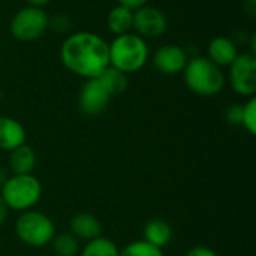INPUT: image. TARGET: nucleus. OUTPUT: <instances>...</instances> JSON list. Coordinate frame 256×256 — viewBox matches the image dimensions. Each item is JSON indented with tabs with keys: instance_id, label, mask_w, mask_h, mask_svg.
Wrapping results in <instances>:
<instances>
[{
	"instance_id": "1",
	"label": "nucleus",
	"mask_w": 256,
	"mask_h": 256,
	"mask_svg": "<svg viewBox=\"0 0 256 256\" xmlns=\"http://www.w3.org/2000/svg\"><path fill=\"white\" fill-rule=\"evenodd\" d=\"M63 66L81 78H98L110 66V46L93 32L69 34L60 46Z\"/></svg>"
},
{
	"instance_id": "2",
	"label": "nucleus",
	"mask_w": 256,
	"mask_h": 256,
	"mask_svg": "<svg viewBox=\"0 0 256 256\" xmlns=\"http://www.w3.org/2000/svg\"><path fill=\"white\" fill-rule=\"evenodd\" d=\"M110 46V66L129 75L141 70L148 60L147 40L136 33H124L116 36Z\"/></svg>"
},
{
	"instance_id": "3",
	"label": "nucleus",
	"mask_w": 256,
	"mask_h": 256,
	"mask_svg": "<svg viewBox=\"0 0 256 256\" xmlns=\"http://www.w3.org/2000/svg\"><path fill=\"white\" fill-rule=\"evenodd\" d=\"M184 82L188 88L198 96H216L226 84V76L218 64L207 57H192L184 70Z\"/></svg>"
},
{
	"instance_id": "4",
	"label": "nucleus",
	"mask_w": 256,
	"mask_h": 256,
	"mask_svg": "<svg viewBox=\"0 0 256 256\" xmlns=\"http://www.w3.org/2000/svg\"><path fill=\"white\" fill-rule=\"evenodd\" d=\"M0 196L9 210L27 212L32 210L42 196V184L33 174H21L8 177L2 184Z\"/></svg>"
},
{
	"instance_id": "5",
	"label": "nucleus",
	"mask_w": 256,
	"mask_h": 256,
	"mask_svg": "<svg viewBox=\"0 0 256 256\" xmlns=\"http://www.w3.org/2000/svg\"><path fill=\"white\" fill-rule=\"evenodd\" d=\"M15 232L24 244L30 248H44L51 243L56 226L46 214L36 210H27L16 219Z\"/></svg>"
},
{
	"instance_id": "6",
	"label": "nucleus",
	"mask_w": 256,
	"mask_h": 256,
	"mask_svg": "<svg viewBox=\"0 0 256 256\" xmlns=\"http://www.w3.org/2000/svg\"><path fill=\"white\" fill-rule=\"evenodd\" d=\"M48 18L44 9L26 6L12 16L9 32L12 38L21 42L38 40L48 30Z\"/></svg>"
},
{
	"instance_id": "7",
	"label": "nucleus",
	"mask_w": 256,
	"mask_h": 256,
	"mask_svg": "<svg viewBox=\"0 0 256 256\" xmlns=\"http://www.w3.org/2000/svg\"><path fill=\"white\" fill-rule=\"evenodd\" d=\"M231 88L244 98H252L256 93V56L252 52H242L228 66Z\"/></svg>"
},
{
	"instance_id": "8",
	"label": "nucleus",
	"mask_w": 256,
	"mask_h": 256,
	"mask_svg": "<svg viewBox=\"0 0 256 256\" xmlns=\"http://www.w3.org/2000/svg\"><path fill=\"white\" fill-rule=\"evenodd\" d=\"M111 98L112 96L110 94L108 88L105 87V84L100 81L99 76L90 78V80H86V82L82 84L80 90L78 105L84 116L96 117L106 110Z\"/></svg>"
},
{
	"instance_id": "9",
	"label": "nucleus",
	"mask_w": 256,
	"mask_h": 256,
	"mask_svg": "<svg viewBox=\"0 0 256 256\" xmlns=\"http://www.w3.org/2000/svg\"><path fill=\"white\" fill-rule=\"evenodd\" d=\"M132 28L142 39H156L165 34L168 28V20L160 9L146 4L134 10Z\"/></svg>"
},
{
	"instance_id": "10",
	"label": "nucleus",
	"mask_w": 256,
	"mask_h": 256,
	"mask_svg": "<svg viewBox=\"0 0 256 256\" xmlns=\"http://www.w3.org/2000/svg\"><path fill=\"white\" fill-rule=\"evenodd\" d=\"M153 66L156 70L165 75H177L182 74L189 62L188 52L183 46L176 45V44H168L160 46L153 58Z\"/></svg>"
},
{
	"instance_id": "11",
	"label": "nucleus",
	"mask_w": 256,
	"mask_h": 256,
	"mask_svg": "<svg viewBox=\"0 0 256 256\" xmlns=\"http://www.w3.org/2000/svg\"><path fill=\"white\" fill-rule=\"evenodd\" d=\"M207 51H208L207 58H210L219 68H228L240 54L237 44L226 36L213 38L208 44Z\"/></svg>"
},
{
	"instance_id": "12",
	"label": "nucleus",
	"mask_w": 256,
	"mask_h": 256,
	"mask_svg": "<svg viewBox=\"0 0 256 256\" xmlns=\"http://www.w3.org/2000/svg\"><path fill=\"white\" fill-rule=\"evenodd\" d=\"M24 126L12 117H0V150L12 152L26 144Z\"/></svg>"
},
{
	"instance_id": "13",
	"label": "nucleus",
	"mask_w": 256,
	"mask_h": 256,
	"mask_svg": "<svg viewBox=\"0 0 256 256\" xmlns=\"http://www.w3.org/2000/svg\"><path fill=\"white\" fill-rule=\"evenodd\" d=\"M102 225L92 213H78L70 220V234L78 240L90 242L100 237Z\"/></svg>"
},
{
	"instance_id": "14",
	"label": "nucleus",
	"mask_w": 256,
	"mask_h": 256,
	"mask_svg": "<svg viewBox=\"0 0 256 256\" xmlns=\"http://www.w3.org/2000/svg\"><path fill=\"white\" fill-rule=\"evenodd\" d=\"M144 242L164 249L172 240V228L164 219H152L144 226Z\"/></svg>"
},
{
	"instance_id": "15",
	"label": "nucleus",
	"mask_w": 256,
	"mask_h": 256,
	"mask_svg": "<svg viewBox=\"0 0 256 256\" xmlns=\"http://www.w3.org/2000/svg\"><path fill=\"white\" fill-rule=\"evenodd\" d=\"M9 166L14 176L21 174H32L36 166V153L33 148L27 144L20 146L18 148L10 152L9 158Z\"/></svg>"
},
{
	"instance_id": "16",
	"label": "nucleus",
	"mask_w": 256,
	"mask_h": 256,
	"mask_svg": "<svg viewBox=\"0 0 256 256\" xmlns=\"http://www.w3.org/2000/svg\"><path fill=\"white\" fill-rule=\"evenodd\" d=\"M132 22H134V10L120 4L114 6L106 15V27L114 36L130 33Z\"/></svg>"
},
{
	"instance_id": "17",
	"label": "nucleus",
	"mask_w": 256,
	"mask_h": 256,
	"mask_svg": "<svg viewBox=\"0 0 256 256\" xmlns=\"http://www.w3.org/2000/svg\"><path fill=\"white\" fill-rule=\"evenodd\" d=\"M80 256H120V249L112 240L100 236L87 242Z\"/></svg>"
},
{
	"instance_id": "18",
	"label": "nucleus",
	"mask_w": 256,
	"mask_h": 256,
	"mask_svg": "<svg viewBox=\"0 0 256 256\" xmlns=\"http://www.w3.org/2000/svg\"><path fill=\"white\" fill-rule=\"evenodd\" d=\"M99 78L105 84V87L108 88L111 96H118V94H122L128 88V75L120 72V70H117L112 66H108L99 75Z\"/></svg>"
},
{
	"instance_id": "19",
	"label": "nucleus",
	"mask_w": 256,
	"mask_h": 256,
	"mask_svg": "<svg viewBox=\"0 0 256 256\" xmlns=\"http://www.w3.org/2000/svg\"><path fill=\"white\" fill-rule=\"evenodd\" d=\"M51 246L57 256H76L80 252V240L70 232L54 234Z\"/></svg>"
},
{
	"instance_id": "20",
	"label": "nucleus",
	"mask_w": 256,
	"mask_h": 256,
	"mask_svg": "<svg viewBox=\"0 0 256 256\" xmlns=\"http://www.w3.org/2000/svg\"><path fill=\"white\" fill-rule=\"evenodd\" d=\"M120 256H164L162 249L144 242H132L120 250Z\"/></svg>"
},
{
	"instance_id": "21",
	"label": "nucleus",
	"mask_w": 256,
	"mask_h": 256,
	"mask_svg": "<svg viewBox=\"0 0 256 256\" xmlns=\"http://www.w3.org/2000/svg\"><path fill=\"white\" fill-rule=\"evenodd\" d=\"M242 126L250 134H256V99L255 96L249 98V100L243 105V114H242Z\"/></svg>"
},
{
	"instance_id": "22",
	"label": "nucleus",
	"mask_w": 256,
	"mask_h": 256,
	"mask_svg": "<svg viewBox=\"0 0 256 256\" xmlns=\"http://www.w3.org/2000/svg\"><path fill=\"white\" fill-rule=\"evenodd\" d=\"M70 20L63 15V14H56L51 18H48V28H51L52 32L58 33V34H64L70 30Z\"/></svg>"
},
{
	"instance_id": "23",
	"label": "nucleus",
	"mask_w": 256,
	"mask_h": 256,
	"mask_svg": "<svg viewBox=\"0 0 256 256\" xmlns=\"http://www.w3.org/2000/svg\"><path fill=\"white\" fill-rule=\"evenodd\" d=\"M242 114H243V105H230L225 111V118L232 126H242Z\"/></svg>"
},
{
	"instance_id": "24",
	"label": "nucleus",
	"mask_w": 256,
	"mask_h": 256,
	"mask_svg": "<svg viewBox=\"0 0 256 256\" xmlns=\"http://www.w3.org/2000/svg\"><path fill=\"white\" fill-rule=\"evenodd\" d=\"M184 256H218V254L214 250H212L210 248L196 246V248H192Z\"/></svg>"
},
{
	"instance_id": "25",
	"label": "nucleus",
	"mask_w": 256,
	"mask_h": 256,
	"mask_svg": "<svg viewBox=\"0 0 256 256\" xmlns=\"http://www.w3.org/2000/svg\"><path fill=\"white\" fill-rule=\"evenodd\" d=\"M147 2L148 0H117V4L124 6V8L130 9V10H136V9H140L142 6H146Z\"/></svg>"
},
{
	"instance_id": "26",
	"label": "nucleus",
	"mask_w": 256,
	"mask_h": 256,
	"mask_svg": "<svg viewBox=\"0 0 256 256\" xmlns=\"http://www.w3.org/2000/svg\"><path fill=\"white\" fill-rule=\"evenodd\" d=\"M8 213H9V208L6 206V202L3 201V198L0 196V225L4 224V220L8 218Z\"/></svg>"
},
{
	"instance_id": "27",
	"label": "nucleus",
	"mask_w": 256,
	"mask_h": 256,
	"mask_svg": "<svg viewBox=\"0 0 256 256\" xmlns=\"http://www.w3.org/2000/svg\"><path fill=\"white\" fill-rule=\"evenodd\" d=\"M244 10L250 15L255 16L256 15V0H246L244 3Z\"/></svg>"
},
{
	"instance_id": "28",
	"label": "nucleus",
	"mask_w": 256,
	"mask_h": 256,
	"mask_svg": "<svg viewBox=\"0 0 256 256\" xmlns=\"http://www.w3.org/2000/svg\"><path fill=\"white\" fill-rule=\"evenodd\" d=\"M27 3V6H33V8H40L44 9V6H46L51 0H24Z\"/></svg>"
},
{
	"instance_id": "29",
	"label": "nucleus",
	"mask_w": 256,
	"mask_h": 256,
	"mask_svg": "<svg viewBox=\"0 0 256 256\" xmlns=\"http://www.w3.org/2000/svg\"><path fill=\"white\" fill-rule=\"evenodd\" d=\"M6 180H8V177H6V171H4L3 168H0V186H2Z\"/></svg>"
}]
</instances>
